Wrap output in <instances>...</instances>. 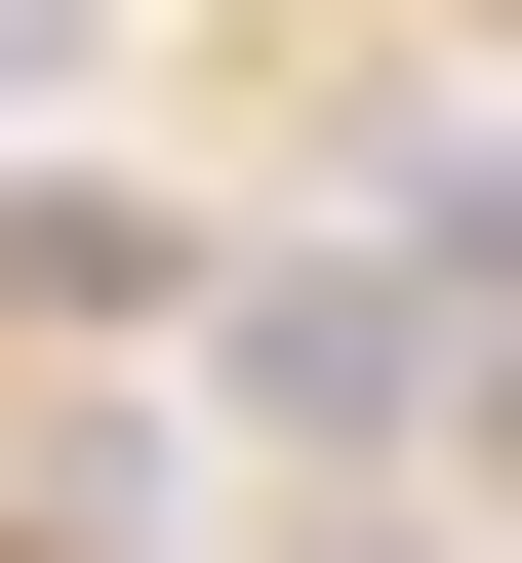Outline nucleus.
Masks as SVG:
<instances>
[{"label": "nucleus", "mask_w": 522, "mask_h": 563, "mask_svg": "<svg viewBox=\"0 0 522 563\" xmlns=\"http://www.w3.org/2000/svg\"><path fill=\"white\" fill-rule=\"evenodd\" d=\"M81 41H121V0H0V121H41V81H81Z\"/></svg>", "instance_id": "nucleus-2"}, {"label": "nucleus", "mask_w": 522, "mask_h": 563, "mask_svg": "<svg viewBox=\"0 0 522 563\" xmlns=\"http://www.w3.org/2000/svg\"><path fill=\"white\" fill-rule=\"evenodd\" d=\"M242 402H281V443H442V282H402V242L242 282Z\"/></svg>", "instance_id": "nucleus-1"}]
</instances>
